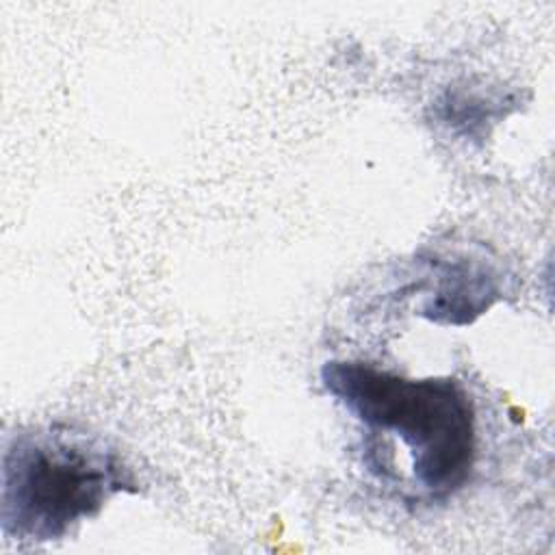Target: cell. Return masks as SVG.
I'll use <instances>...</instances> for the list:
<instances>
[{
  "label": "cell",
  "instance_id": "1",
  "mask_svg": "<svg viewBox=\"0 0 555 555\" xmlns=\"http://www.w3.org/2000/svg\"><path fill=\"white\" fill-rule=\"evenodd\" d=\"M321 379L369 434L399 438L418 486L431 499H444L468 481L477 431L473 403L460 382L408 379L353 360L327 362Z\"/></svg>",
  "mask_w": 555,
  "mask_h": 555
},
{
  "label": "cell",
  "instance_id": "3",
  "mask_svg": "<svg viewBox=\"0 0 555 555\" xmlns=\"http://www.w3.org/2000/svg\"><path fill=\"white\" fill-rule=\"evenodd\" d=\"M436 297L425 306V317L440 323H468L486 310L496 297L494 278L466 262L451 267L442 280Z\"/></svg>",
  "mask_w": 555,
  "mask_h": 555
},
{
  "label": "cell",
  "instance_id": "2",
  "mask_svg": "<svg viewBox=\"0 0 555 555\" xmlns=\"http://www.w3.org/2000/svg\"><path fill=\"white\" fill-rule=\"evenodd\" d=\"M132 486L119 455L85 434L56 427L20 434L2 457V531L56 540Z\"/></svg>",
  "mask_w": 555,
  "mask_h": 555
}]
</instances>
